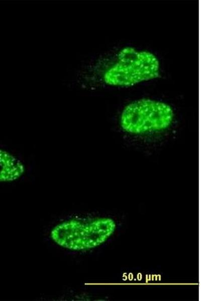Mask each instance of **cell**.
Listing matches in <instances>:
<instances>
[{
	"instance_id": "obj_1",
	"label": "cell",
	"mask_w": 201,
	"mask_h": 301,
	"mask_svg": "<svg viewBox=\"0 0 201 301\" xmlns=\"http://www.w3.org/2000/svg\"><path fill=\"white\" fill-rule=\"evenodd\" d=\"M173 120V111L169 105L150 99H141L124 108L121 115L120 124L125 133L143 136L168 130Z\"/></svg>"
},
{
	"instance_id": "obj_2",
	"label": "cell",
	"mask_w": 201,
	"mask_h": 301,
	"mask_svg": "<svg viewBox=\"0 0 201 301\" xmlns=\"http://www.w3.org/2000/svg\"><path fill=\"white\" fill-rule=\"evenodd\" d=\"M114 221L109 218L88 220L73 219L56 225L51 237L58 245L72 250L95 247L104 242L115 228Z\"/></svg>"
},
{
	"instance_id": "obj_3",
	"label": "cell",
	"mask_w": 201,
	"mask_h": 301,
	"mask_svg": "<svg viewBox=\"0 0 201 301\" xmlns=\"http://www.w3.org/2000/svg\"><path fill=\"white\" fill-rule=\"evenodd\" d=\"M159 72V61L153 54L126 47L120 51L116 63L106 71L104 79L109 85L129 86L156 78Z\"/></svg>"
},
{
	"instance_id": "obj_4",
	"label": "cell",
	"mask_w": 201,
	"mask_h": 301,
	"mask_svg": "<svg viewBox=\"0 0 201 301\" xmlns=\"http://www.w3.org/2000/svg\"><path fill=\"white\" fill-rule=\"evenodd\" d=\"M24 172V166L19 160L0 149V181L15 180Z\"/></svg>"
}]
</instances>
